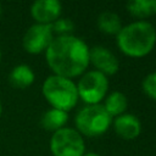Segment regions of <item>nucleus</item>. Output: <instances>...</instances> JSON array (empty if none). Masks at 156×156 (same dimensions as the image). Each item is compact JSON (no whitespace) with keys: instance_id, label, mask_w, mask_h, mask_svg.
Returning a JSON list of instances; mask_svg holds the SVG:
<instances>
[{"instance_id":"nucleus-12","label":"nucleus","mask_w":156,"mask_h":156,"mask_svg":"<svg viewBox=\"0 0 156 156\" xmlns=\"http://www.w3.org/2000/svg\"><path fill=\"white\" fill-rule=\"evenodd\" d=\"M68 119V115L66 111L57 110V108H51L46 111L43 117H41V126L44 129L50 130V132H56L66 124Z\"/></svg>"},{"instance_id":"nucleus-14","label":"nucleus","mask_w":156,"mask_h":156,"mask_svg":"<svg viewBox=\"0 0 156 156\" xmlns=\"http://www.w3.org/2000/svg\"><path fill=\"white\" fill-rule=\"evenodd\" d=\"M98 27L105 34H118L122 28L121 18L115 12L105 11L98 17Z\"/></svg>"},{"instance_id":"nucleus-15","label":"nucleus","mask_w":156,"mask_h":156,"mask_svg":"<svg viewBox=\"0 0 156 156\" xmlns=\"http://www.w3.org/2000/svg\"><path fill=\"white\" fill-rule=\"evenodd\" d=\"M128 105L127 98L123 93L121 91H113L112 94H110L105 101V110L107 111V113L112 117V116H121L123 115V112L126 111Z\"/></svg>"},{"instance_id":"nucleus-5","label":"nucleus","mask_w":156,"mask_h":156,"mask_svg":"<svg viewBox=\"0 0 156 156\" xmlns=\"http://www.w3.org/2000/svg\"><path fill=\"white\" fill-rule=\"evenodd\" d=\"M50 150L54 156H83L84 140L72 128H61L54 132L50 139Z\"/></svg>"},{"instance_id":"nucleus-19","label":"nucleus","mask_w":156,"mask_h":156,"mask_svg":"<svg viewBox=\"0 0 156 156\" xmlns=\"http://www.w3.org/2000/svg\"><path fill=\"white\" fill-rule=\"evenodd\" d=\"M1 112H2V107H1V102H0V116H1Z\"/></svg>"},{"instance_id":"nucleus-6","label":"nucleus","mask_w":156,"mask_h":156,"mask_svg":"<svg viewBox=\"0 0 156 156\" xmlns=\"http://www.w3.org/2000/svg\"><path fill=\"white\" fill-rule=\"evenodd\" d=\"M108 89V80L105 74L99 71L87 72L78 82V96L89 105L99 104L106 95Z\"/></svg>"},{"instance_id":"nucleus-1","label":"nucleus","mask_w":156,"mask_h":156,"mask_svg":"<svg viewBox=\"0 0 156 156\" xmlns=\"http://www.w3.org/2000/svg\"><path fill=\"white\" fill-rule=\"evenodd\" d=\"M45 57L55 76L73 78L82 74L89 65V48L84 40L74 35H60L54 38Z\"/></svg>"},{"instance_id":"nucleus-17","label":"nucleus","mask_w":156,"mask_h":156,"mask_svg":"<svg viewBox=\"0 0 156 156\" xmlns=\"http://www.w3.org/2000/svg\"><path fill=\"white\" fill-rule=\"evenodd\" d=\"M143 90L149 98L156 100V72H152L144 78Z\"/></svg>"},{"instance_id":"nucleus-11","label":"nucleus","mask_w":156,"mask_h":156,"mask_svg":"<svg viewBox=\"0 0 156 156\" xmlns=\"http://www.w3.org/2000/svg\"><path fill=\"white\" fill-rule=\"evenodd\" d=\"M9 80L13 88L26 89L34 82V72L27 65H18L10 72Z\"/></svg>"},{"instance_id":"nucleus-18","label":"nucleus","mask_w":156,"mask_h":156,"mask_svg":"<svg viewBox=\"0 0 156 156\" xmlns=\"http://www.w3.org/2000/svg\"><path fill=\"white\" fill-rule=\"evenodd\" d=\"M83 156H101V155H99L96 152H88V154H84Z\"/></svg>"},{"instance_id":"nucleus-10","label":"nucleus","mask_w":156,"mask_h":156,"mask_svg":"<svg viewBox=\"0 0 156 156\" xmlns=\"http://www.w3.org/2000/svg\"><path fill=\"white\" fill-rule=\"evenodd\" d=\"M115 132L126 140L135 139L141 132V123L139 118L132 113H123L113 122Z\"/></svg>"},{"instance_id":"nucleus-20","label":"nucleus","mask_w":156,"mask_h":156,"mask_svg":"<svg viewBox=\"0 0 156 156\" xmlns=\"http://www.w3.org/2000/svg\"><path fill=\"white\" fill-rule=\"evenodd\" d=\"M0 15H1V6H0Z\"/></svg>"},{"instance_id":"nucleus-13","label":"nucleus","mask_w":156,"mask_h":156,"mask_svg":"<svg viewBox=\"0 0 156 156\" xmlns=\"http://www.w3.org/2000/svg\"><path fill=\"white\" fill-rule=\"evenodd\" d=\"M128 12L138 18H146L156 13V0H130L126 4Z\"/></svg>"},{"instance_id":"nucleus-3","label":"nucleus","mask_w":156,"mask_h":156,"mask_svg":"<svg viewBox=\"0 0 156 156\" xmlns=\"http://www.w3.org/2000/svg\"><path fill=\"white\" fill-rule=\"evenodd\" d=\"M43 95L54 108L69 111L78 101L77 85L68 78L49 76L43 84Z\"/></svg>"},{"instance_id":"nucleus-21","label":"nucleus","mask_w":156,"mask_h":156,"mask_svg":"<svg viewBox=\"0 0 156 156\" xmlns=\"http://www.w3.org/2000/svg\"><path fill=\"white\" fill-rule=\"evenodd\" d=\"M0 60H1V51H0Z\"/></svg>"},{"instance_id":"nucleus-16","label":"nucleus","mask_w":156,"mask_h":156,"mask_svg":"<svg viewBox=\"0 0 156 156\" xmlns=\"http://www.w3.org/2000/svg\"><path fill=\"white\" fill-rule=\"evenodd\" d=\"M52 32H56L61 35H69L74 29V24L69 18H57L54 23H51Z\"/></svg>"},{"instance_id":"nucleus-9","label":"nucleus","mask_w":156,"mask_h":156,"mask_svg":"<svg viewBox=\"0 0 156 156\" xmlns=\"http://www.w3.org/2000/svg\"><path fill=\"white\" fill-rule=\"evenodd\" d=\"M61 9L57 0H38L30 6V15L40 24H51L60 17Z\"/></svg>"},{"instance_id":"nucleus-4","label":"nucleus","mask_w":156,"mask_h":156,"mask_svg":"<svg viewBox=\"0 0 156 156\" xmlns=\"http://www.w3.org/2000/svg\"><path fill=\"white\" fill-rule=\"evenodd\" d=\"M112 122V117L107 113L102 105H88L83 107L74 118L77 132L87 136H98L104 134Z\"/></svg>"},{"instance_id":"nucleus-2","label":"nucleus","mask_w":156,"mask_h":156,"mask_svg":"<svg viewBox=\"0 0 156 156\" xmlns=\"http://www.w3.org/2000/svg\"><path fill=\"white\" fill-rule=\"evenodd\" d=\"M119 50L129 57H144L151 52L156 43V30L146 21H136L122 27L117 34Z\"/></svg>"},{"instance_id":"nucleus-7","label":"nucleus","mask_w":156,"mask_h":156,"mask_svg":"<svg viewBox=\"0 0 156 156\" xmlns=\"http://www.w3.org/2000/svg\"><path fill=\"white\" fill-rule=\"evenodd\" d=\"M51 24H33L23 35V48L29 54H39L48 49L52 41Z\"/></svg>"},{"instance_id":"nucleus-8","label":"nucleus","mask_w":156,"mask_h":156,"mask_svg":"<svg viewBox=\"0 0 156 156\" xmlns=\"http://www.w3.org/2000/svg\"><path fill=\"white\" fill-rule=\"evenodd\" d=\"M90 61L98 68L96 71L101 72L105 76L115 74L119 67V62L117 57L108 49L100 45L89 49V62Z\"/></svg>"}]
</instances>
